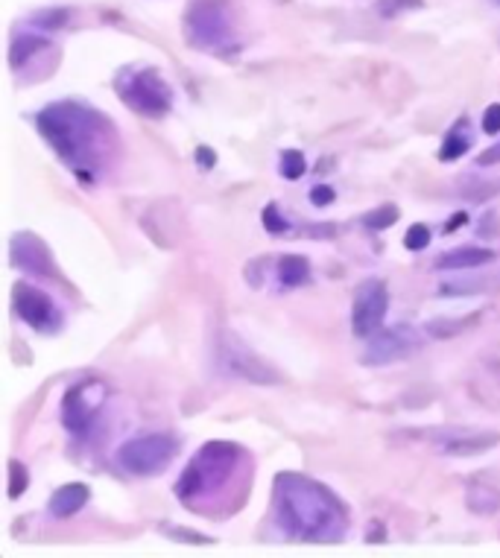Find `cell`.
<instances>
[{
	"label": "cell",
	"mask_w": 500,
	"mask_h": 558,
	"mask_svg": "<svg viewBox=\"0 0 500 558\" xmlns=\"http://www.w3.org/2000/svg\"><path fill=\"white\" fill-rule=\"evenodd\" d=\"M36 129L59 161L82 182H97L117 147L109 117L79 100H59L36 114Z\"/></svg>",
	"instance_id": "obj_1"
},
{
	"label": "cell",
	"mask_w": 500,
	"mask_h": 558,
	"mask_svg": "<svg viewBox=\"0 0 500 558\" xmlns=\"http://www.w3.org/2000/svg\"><path fill=\"white\" fill-rule=\"evenodd\" d=\"M275 518L287 538L308 544H340L348 529L340 497L305 474L275 477Z\"/></svg>",
	"instance_id": "obj_2"
},
{
	"label": "cell",
	"mask_w": 500,
	"mask_h": 558,
	"mask_svg": "<svg viewBox=\"0 0 500 558\" xmlns=\"http://www.w3.org/2000/svg\"><path fill=\"white\" fill-rule=\"evenodd\" d=\"M249 480V453L231 442H208L191 459L185 474L176 483V497L188 509H202V500H211L208 512H220L234 506L226 491L231 485L246 491Z\"/></svg>",
	"instance_id": "obj_3"
},
{
	"label": "cell",
	"mask_w": 500,
	"mask_h": 558,
	"mask_svg": "<svg viewBox=\"0 0 500 558\" xmlns=\"http://www.w3.org/2000/svg\"><path fill=\"white\" fill-rule=\"evenodd\" d=\"M115 91L129 112L150 117V120H161L164 114H170V109H173V88H170V82L150 65L123 68L115 76Z\"/></svg>",
	"instance_id": "obj_4"
},
{
	"label": "cell",
	"mask_w": 500,
	"mask_h": 558,
	"mask_svg": "<svg viewBox=\"0 0 500 558\" xmlns=\"http://www.w3.org/2000/svg\"><path fill=\"white\" fill-rule=\"evenodd\" d=\"M179 453V442L167 433L135 436L117 450V465L132 477H155L161 474Z\"/></svg>",
	"instance_id": "obj_5"
},
{
	"label": "cell",
	"mask_w": 500,
	"mask_h": 558,
	"mask_svg": "<svg viewBox=\"0 0 500 558\" xmlns=\"http://www.w3.org/2000/svg\"><path fill=\"white\" fill-rule=\"evenodd\" d=\"M185 38L196 50L220 53L231 47V21L223 3L217 0H193L185 15Z\"/></svg>",
	"instance_id": "obj_6"
},
{
	"label": "cell",
	"mask_w": 500,
	"mask_h": 558,
	"mask_svg": "<svg viewBox=\"0 0 500 558\" xmlns=\"http://www.w3.org/2000/svg\"><path fill=\"white\" fill-rule=\"evenodd\" d=\"M106 383L103 380H79L77 386H71L65 392V401H62V424L68 433L74 436H88L97 412L103 410L106 404Z\"/></svg>",
	"instance_id": "obj_7"
},
{
	"label": "cell",
	"mask_w": 500,
	"mask_h": 558,
	"mask_svg": "<svg viewBox=\"0 0 500 558\" xmlns=\"http://www.w3.org/2000/svg\"><path fill=\"white\" fill-rule=\"evenodd\" d=\"M217 360H220V369L229 377L237 380H249V383H261V386H272L281 380V374L272 369L270 363H264L243 339L226 334L220 339V348H217Z\"/></svg>",
	"instance_id": "obj_8"
},
{
	"label": "cell",
	"mask_w": 500,
	"mask_h": 558,
	"mask_svg": "<svg viewBox=\"0 0 500 558\" xmlns=\"http://www.w3.org/2000/svg\"><path fill=\"white\" fill-rule=\"evenodd\" d=\"M386 310H389V293L384 281H363L354 290V304H351V328L360 339H369L384 328Z\"/></svg>",
	"instance_id": "obj_9"
},
{
	"label": "cell",
	"mask_w": 500,
	"mask_h": 558,
	"mask_svg": "<svg viewBox=\"0 0 500 558\" xmlns=\"http://www.w3.org/2000/svg\"><path fill=\"white\" fill-rule=\"evenodd\" d=\"M12 307H15L18 319L27 322L39 334H56L62 328V313L53 304V298L30 284H18L12 290Z\"/></svg>",
	"instance_id": "obj_10"
},
{
	"label": "cell",
	"mask_w": 500,
	"mask_h": 558,
	"mask_svg": "<svg viewBox=\"0 0 500 558\" xmlns=\"http://www.w3.org/2000/svg\"><path fill=\"white\" fill-rule=\"evenodd\" d=\"M9 255L18 269L36 278H59V269L53 261V252L44 246V240L36 237L33 231H18L9 243Z\"/></svg>",
	"instance_id": "obj_11"
},
{
	"label": "cell",
	"mask_w": 500,
	"mask_h": 558,
	"mask_svg": "<svg viewBox=\"0 0 500 558\" xmlns=\"http://www.w3.org/2000/svg\"><path fill=\"white\" fill-rule=\"evenodd\" d=\"M416 334L413 328L401 325V328H381L375 336H369V348H366V357L363 363L366 366H386V363H395L401 357H407L413 348H416Z\"/></svg>",
	"instance_id": "obj_12"
},
{
	"label": "cell",
	"mask_w": 500,
	"mask_h": 558,
	"mask_svg": "<svg viewBox=\"0 0 500 558\" xmlns=\"http://www.w3.org/2000/svg\"><path fill=\"white\" fill-rule=\"evenodd\" d=\"M436 445L445 456H480L500 445V433H445Z\"/></svg>",
	"instance_id": "obj_13"
},
{
	"label": "cell",
	"mask_w": 500,
	"mask_h": 558,
	"mask_svg": "<svg viewBox=\"0 0 500 558\" xmlns=\"http://www.w3.org/2000/svg\"><path fill=\"white\" fill-rule=\"evenodd\" d=\"M88 497H91V488H88L85 483L62 485V488H56V494L50 497V515L59 518V521L74 518L77 512L85 509Z\"/></svg>",
	"instance_id": "obj_14"
},
{
	"label": "cell",
	"mask_w": 500,
	"mask_h": 558,
	"mask_svg": "<svg viewBox=\"0 0 500 558\" xmlns=\"http://www.w3.org/2000/svg\"><path fill=\"white\" fill-rule=\"evenodd\" d=\"M495 261V252L492 249H480V246H460V249H451L445 255L436 258V269H477V266H486V263Z\"/></svg>",
	"instance_id": "obj_15"
},
{
	"label": "cell",
	"mask_w": 500,
	"mask_h": 558,
	"mask_svg": "<svg viewBox=\"0 0 500 558\" xmlns=\"http://www.w3.org/2000/svg\"><path fill=\"white\" fill-rule=\"evenodd\" d=\"M44 50H53V44L47 38L18 36L12 41V47H9V65H12V71H24Z\"/></svg>",
	"instance_id": "obj_16"
},
{
	"label": "cell",
	"mask_w": 500,
	"mask_h": 558,
	"mask_svg": "<svg viewBox=\"0 0 500 558\" xmlns=\"http://www.w3.org/2000/svg\"><path fill=\"white\" fill-rule=\"evenodd\" d=\"M468 149H471V126H468V120L462 117V120H457V123L451 126V132L445 135V141H442V147L436 152V158H439V161H457Z\"/></svg>",
	"instance_id": "obj_17"
},
{
	"label": "cell",
	"mask_w": 500,
	"mask_h": 558,
	"mask_svg": "<svg viewBox=\"0 0 500 558\" xmlns=\"http://www.w3.org/2000/svg\"><path fill=\"white\" fill-rule=\"evenodd\" d=\"M465 506H468V512H474L480 518L495 515V512H500V491H495L492 485L471 483L465 491Z\"/></svg>",
	"instance_id": "obj_18"
},
{
	"label": "cell",
	"mask_w": 500,
	"mask_h": 558,
	"mask_svg": "<svg viewBox=\"0 0 500 558\" xmlns=\"http://www.w3.org/2000/svg\"><path fill=\"white\" fill-rule=\"evenodd\" d=\"M310 278V263L305 258H299V255H284L281 261H278V281L284 284V287H302V284H308Z\"/></svg>",
	"instance_id": "obj_19"
},
{
	"label": "cell",
	"mask_w": 500,
	"mask_h": 558,
	"mask_svg": "<svg viewBox=\"0 0 500 558\" xmlns=\"http://www.w3.org/2000/svg\"><path fill=\"white\" fill-rule=\"evenodd\" d=\"M281 176L284 179H290V182H296V179H302L305 173H308V158H305V152H299V149H284L281 152Z\"/></svg>",
	"instance_id": "obj_20"
},
{
	"label": "cell",
	"mask_w": 500,
	"mask_h": 558,
	"mask_svg": "<svg viewBox=\"0 0 500 558\" xmlns=\"http://www.w3.org/2000/svg\"><path fill=\"white\" fill-rule=\"evenodd\" d=\"M68 18H71L68 9H41L30 18V24L39 27V30H62L68 24Z\"/></svg>",
	"instance_id": "obj_21"
},
{
	"label": "cell",
	"mask_w": 500,
	"mask_h": 558,
	"mask_svg": "<svg viewBox=\"0 0 500 558\" xmlns=\"http://www.w3.org/2000/svg\"><path fill=\"white\" fill-rule=\"evenodd\" d=\"M398 208L395 205H381V208H375V211H369L366 217H363V225L366 228H375V231H384L389 225L398 223Z\"/></svg>",
	"instance_id": "obj_22"
},
{
	"label": "cell",
	"mask_w": 500,
	"mask_h": 558,
	"mask_svg": "<svg viewBox=\"0 0 500 558\" xmlns=\"http://www.w3.org/2000/svg\"><path fill=\"white\" fill-rule=\"evenodd\" d=\"M27 488H30V471L18 459H12L9 462V500H18Z\"/></svg>",
	"instance_id": "obj_23"
},
{
	"label": "cell",
	"mask_w": 500,
	"mask_h": 558,
	"mask_svg": "<svg viewBox=\"0 0 500 558\" xmlns=\"http://www.w3.org/2000/svg\"><path fill=\"white\" fill-rule=\"evenodd\" d=\"M468 325H474V319H436L427 325L430 336H454L460 331H468Z\"/></svg>",
	"instance_id": "obj_24"
},
{
	"label": "cell",
	"mask_w": 500,
	"mask_h": 558,
	"mask_svg": "<svg viewBox=\"0 0 500 558\" xmlns=\"http://www.w3.org/2000/svg\"><path fill=\"white\" fill-rule=\"evenodd\" d=\"M427 243H430V228L422 223H413L407 228V234H404V246L410 249V252H422L427 249Z\"/></svg>",
	"instance_id": "obj_25"
},
{
	"label": "cell",
	"mask_w": 500,
	"mask_h": 558,
	"mask_svg": "<svg viewBox=\"0 0 500 558\" xmlns=\"http://www.w3.org/2000/svg\"><path fill=\"white\" fill-rule=\"evenodd\" d=\"M419 6H424V0H378V12L384 18H398V15L419 9Z\"/></svg>",
	"instance_id": "obj_26"
},
{
	"label": "cell",
	"mask_w": 500,
	"mask_h": 558,
	"mask_svg": "<svg viewBox=\"0 0 500 558\" xmlns=\"http://www.w3.org/2000/svg\"><path fill=\"white\" fill-rule=\"evenodd\" d=\"M261 223H264V228L270 231V234H284L290 225H287V220L281 217V211H278V205L275 202H270L267 208H264V214H261Z\"/></svg>",
	"instance_id": "obj_27"
},
{
	"label": "cell",
	"mask_w": 500,
	"mask_h": 558,
	"mask_svg": "<svg viewBox=\"0 0 500 558\" xmlns=\"http://www.w3.org/2000/svg\"><path fill=\"white\" fill-rule=\"evenodd\" d=\"M161 532H170L173 538H179L182 544H208L205 535L193 532V529H179V526H161Z\"/></svg>",
	"instance_id": "obj_28"
},
{
	"label": "cell",
	"mask_w": 500,
	"mask_h": 558,
	"mask_svg": "<svg viewBox=\"0 0 500 558\" xmlns=\"http://www.w3.org/2000/svg\"><path fill=\"white\" fill-rule=\"evenodd\" d=\"M483 132L486 135H498L500 132V103H492L483 114Z\"/></svg>",
	"instance_id": "obj_29"
},
{
	"label": "cell",
	"mask_w": 500,
	"mask_h": 558,
	"mask_svg": "<svg viewBox=\"0 0 500 558\" xmlns=\"http://www.w3.org/2000/svg\"><path fill=\"white\" fill-rule=\"evenodd\" d=\"M334 187H328V185H316L313 190H310V202L316 205V208H325V205H331L334 202Z\"/></svg>",
	"instance_id": "obj_30"
},
{
	"label": "cell",
	"mask_w": 500,
	"mask_h": 558,
	"mask_svg": "<svg viewBox=\"0 0 500 558\" xmlns=\"http://www.w3.org/2000/svg\"><path fill=\"white\" fill-rule=\"evenodd\" d=\"M495 164H500V141L477 155V167H495Z\"/></svg>",
	"instance_id": "obj_31"
},
{
	"label": "cell",
	"mask_w": 500,
	"mask_h": 558,
	"mask_svg": "<svg viewBox=\"0 0 500 558\" xmlns=\"http://www.w3.org/2000/svg\"><path fill=\"white\" fill-rule=\"evenodd\" d=\"M196 164H199L202 170H211V167L217 164V152L211 147H196Z\"/></svg>",
	"instance_id": "obj_32"
},
{
	"label": "cell",
	"mask_w": 500,
	"mask_h": 558,
	"mask_svg": "<svg viewBox=\"0 0 500 558\" xmlns=\"http://www.w3.org/2000/svg\"><path fill=\"white\" fill-rule=\"evenodd\" d=\"M465 220H468V214H457V217H454L451 223L445 225V231H454V228H460V225L465 223Z\"/></svg>",
	"instance_id": "obj_33"
},
{
	"label": "cell",
	"mask_w": 500,
	"mask_h": 558,
	"mask_svg": "<svg viewBox=\"0 0 500 558\" xmlns=\"http://www.w3.org/2000/svg\"><path fill=\"white\" fill-rule=\"evenodd\" d=\"M492 3H498V6H500V0H492Z\"/></svg>",
	"instance_id": "obj_34"
}]
</instances>
